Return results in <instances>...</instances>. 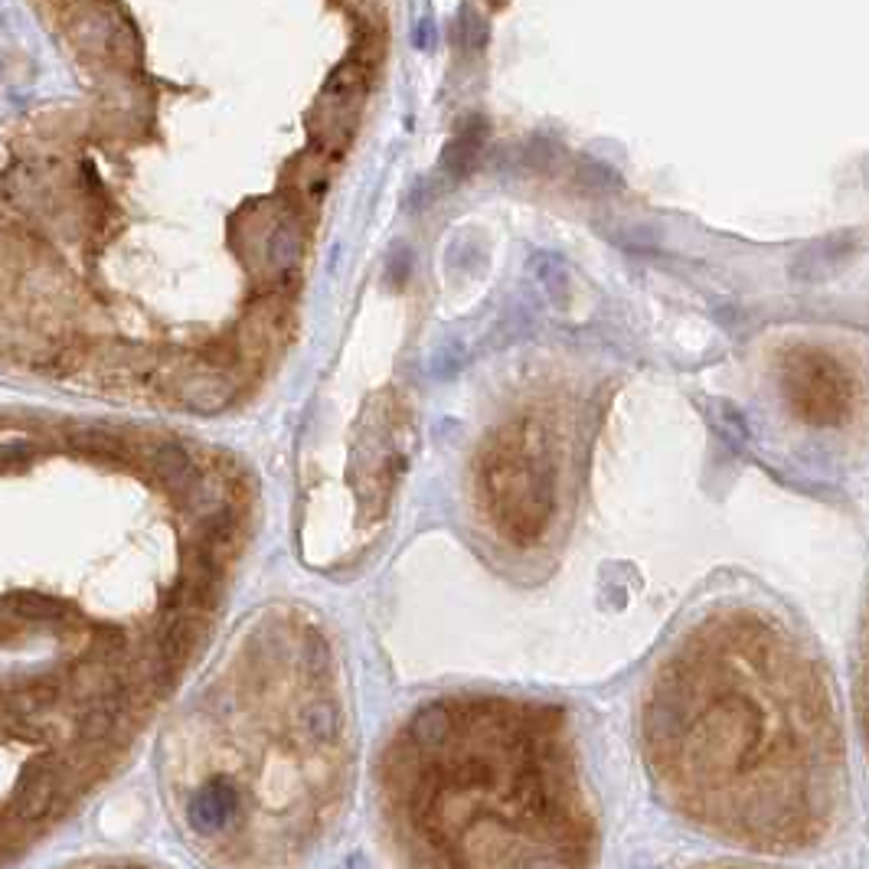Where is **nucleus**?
Instances as JSON below:
<instances>
[{"mask_svg": "<svg viewBox=\"0 0 869 869\" xmlns=\"http://www.w3.org/2000/svg\"><path fill=\"white\" fill-rule=\"evenodd\" d=\"M115 722H118V703L112 697H105V700H98L95 707L85 710V716L80 719V735L88 739V742H98V739H105L115 729Z\"/></svg>", "mask_w": 869, "mask_h": 869, "instance_id": "nucleus-6", "label": "nucleus"}, {"mask_svg": "<svg viewBox=\"0 0 869 869\" xmlns=\"http://www.w3.org/2000/svg\"><path fill=\"white\" fill-rule=\"evenodd\" d=\"M10 608L13 615L20 618H60V602H50V598H40V595H13L10 598Z\"/></svg>", "mask_w": 869, "mask_h": 869, "instance_id": "nucleus-8", "label": "nucleus"}, {"mask_svg": "<svg viewBox=\"0 0 869 869\" xmlns=\"http://www.w3.org/2000/svg\"><path fill=\"white\" fill-rule=\"evenodd\" d=\"M487 494L497 523L510 537L533 540L553 510V471L547 448L530 432L507 435L487 455Z\"/></svg>", "mask_w": 869, "mask_h": 869, "instance_id": "nucleus-1", "label": "nucleus"}, {"mask_svg": "<svg viewBox=\"0 0 869 869\" xmlns=\"http://www.w3.org/2000/svg\"><path fill=\"white\" fill-rule=\"evenodd\" d=\"M66 30H70V40L82 56H92V60L108 56L115 63H135L138 60V36H135L131 23L112 7L85 3L70 17Z\"/></svg>", "mask_w": 869, "mask_h": 869, "instance_id": "nucleus-3", "label": "nucleus"}, {"mask_svg": "<svg viewBox=\"0 0 869 869\" xmlns=\"http://www.w3.org/2000/svg\"><path fill=\"white\" fill-rule=\"evenodd\" d=\"M56 785H60V772L53 765H33L13 794V817H20V820L43 817L56 797Z\"/></svg>", "mask_w": 869, "mask_h": 869, "instance_id": "nucleus-4", "label": "nucleus"}, {"mask_svg": "<svg viewBox=\"0 0 869 869\" xmlns=\"http://www.w3.org/2000/svg\"><path fill=\"white\" fill-rule=\"evenodd\" d=\"M480 138H484V125H480V121H475V125H471V128H465V131L458 135V141L452 145V151H448V163H452L458 173L471 167L477 148H480Z\"/></svg>", "mask_w": 869, "mask_h": 869, "instance_id": "nucleus-7", "label": "nucleus"}, {"mask_svg": "<svg viewBox=\"0 0 869 869\" xmlns=\"http://www.w3.org/2000/svg\"><path fill=\"white\" fill-rule=\"evenodd\" d=\"M155 475L173 490H190L197 484V468L190 455L177 445H160L155 452Z\"/></svg>", "mask_w": 869, "mask_h": 869, "instance_id": "nucleus-5", "label": "nucleus"}, {"mask_svg": "<svg viewBox=\"0 0 869 869\" xmlns=\"http://www.w3.org/2000/svg\"><path fill=\"white\" fill-rule=\"evenodd\" d=\"M462 33H465V46H468V50H480V46H484L487 30H484V20L477 17L475 10H465V17H462Z\"/></svg>", "mask_w": 869, "mask_h": 869, "instance_id": "nucleus-10", "label": "nucleus"}, {"mask_svg": "<svg viewBox=\"0 0 869 869\" xmlns=\"http://www.w3.org/2000/svg\"><path fill=\"white\" fill-rule=\"evenodd\" d=\"M30 458H33V445L30 442L0 445V471H17V468L30 465Z\"/></svg>", "mask_w": 869, "mask_h": 869, "instance_id": "nucleus-9", "label": "nucleus"}, {"mask_svg": "<svg viewBox=\"0 0 869 869\" xmlns=\"http://www.w3.org/2000/svg\"><path fill=\"white\" fill-rule=\"evenodd\" d=\"M791 405L810 422H837L850 405V380L844 370L814 350H797L785 363Z\"/></svg>", "mask_w": 869, "mask_h": 869, "instance_id": "nucleus-2", "label": "nucleus"}]
</instances>
